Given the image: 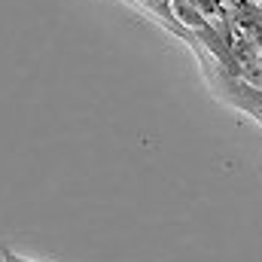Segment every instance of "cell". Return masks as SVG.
I'll return each mask as SVG.
<instances>
[{
    "label": "cell",
    "instance_id": "1",
    "mask_svg": "<svg viewBox=\"0 0 262 262\" xmlns=\"http://www.w3.org/2000/svg\"><path fill=\"white\" fill-rule=\"evenodd\" d=\"M171 12H174V18H177L180 25H186V28H192V31H204V28H210L207 15L198 9L192 0H171Z\"/></svg>",
    "mask_w": 262,
    "mask_h": 262
},
{
    "label": "cell",
    "instance_id": "2",
    "mask_svg": "<svg viewBox=\"0 0 262 262\" xmlns=\"http://www.w3.org/2000/svg\"><path fill=\"white\" fill-rule=\"evenodd\" d=\"M137 3L149 6V9H152V12H159L162 18H174V12H171V0H137Z\"/></svg>",
    "mask_w": 262,
    "mask_h": 262
},
{
    "label": "cell",
    "instance_id": "4",
    "mask_svg": "<svg viewBox=\"0 0 262 262\" xmlns=\"http://www.w3.org/2000/svg\"><path fill=\"white\" fill-rule=\"evenodd\" d=\"M256 9H259V15H262V3H256Z\"/></svg>",
    "mask_w": 262,
    "mask_h": 262
},
{
    "label": "cell",
    "instance_id": "5",
    "mask_svg": "<svg viewBox=\"0 0 262 262\" xmlns=\"http://www.w3.org/2000/svg\"><path fill=\"white\" fill-rule=\"evenodd\" d=\"M250 3H262V0H250Z\"/></svg>",
    "mask_w": 262,
    "mask_h": 262
},
{
    "label": "cell",
    "instance_id": "3",
    "mask_svg": "<svg viewBox=\"0 0 262 262\" xmlns=\"http://www.w3.org/2000/svg\"><path fill=\"white\" fill-rule=\"evenodd\" d=\"M3 259L6 262H34V259H21V256H15V253H9V250L3 253Z\"/></svg>",
    "mask_w": 262,
    "mask_h": 262
}]
</instances>
